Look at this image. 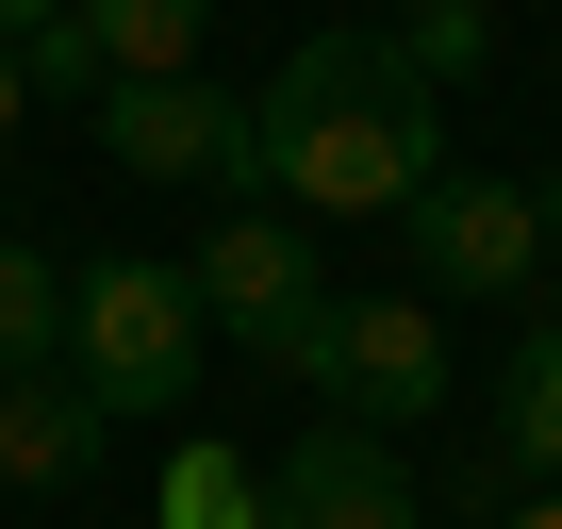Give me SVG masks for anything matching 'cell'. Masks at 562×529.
I'll return each instance as SVG.
<instances>
[{
	"label": "cell",
	"instance_id": "3",
	"mask_svg": "<svg viewBox=\"0 0 562 529\" xmlns=\"http://www.w3.org/2000/svg\"><path fill=\"white\" fill-rule=\"evenodd\" d=\"M182 282H199V331H232L265 364H315V331H331V248L299 215H215L182 248Z\"/></svg>",
	"mask_w": 562,
	"mask_h": 529
},
{
	"label": "cell",
	"instance_id": "11",
	"mask_svg": "<svg viewBox=\"0 0 562 529\" xmlns=\"http://www.w3.org/2000/svg\"><path fill=\"white\" fill-rule=\"evenodd\" d=\"M496 447L562 480V315H529V331H513V381H496Z\"/></svg>",
	"mask_w": 562,
	"mask_h": 529
},
{
	"label": "cell",
	"instance_id": "9",
	"mask_svg": "<svg viewBox=\"0 0 562 529\" xmlns=\"http://www.w3.org/2000/svg\"><path fill=\"white\" fill-rule=\"evenodd\" d=\"M100 447H116V414L83 381H0V480H18V496H83Z\"/></svg>",
	"mask_w": 562,
	"mask_h": 529
},
{
	"label": "cell",
	"instance_id": "14",
	"mask_svg": "<svg viewBox=\"0 0 562 529\" xmlns=\"http://www.w3.org/2000/svg\"><path fill=\"white\" fill-rule=\"evenodd\" d=\"M50 18H67V0H0V50H34V34H50Z\"/></svg>",
	"mask_w": 562,
	"mask_h": 529
},
{
	"label": "cell",
	"instance_id": "8",
	"mask_svg": "<svg viewBox=\"0 0 562 529\" xmlns=\"http://www.w3.org/2000/svg\"><path fill=\"white\" fill-rule=\"evenodd\" d=\"M265 529H414V480L381 430H299L265 463Z\"/></svg>",
	"mask_w": 562,
	"mask_h": 529
},
{
	"label": "cell",
	"instance_id": "15",
	"mask_svg": "<svg viewBox=\"0 0 562 529\" xmlns=\"http://www.w3.org/2000/svg\"><path fill=\"white\" fill-rule=\"evenodd\" d=\"M18 116H34V67H18V50H0V149H18Z\"/></svg>",
	"mask_w": 562,
	"mask_h": 529
},
{
	"label": "cell",
	"instance_id": "13",
	"mask_svg": "<svg viewBox=\"0 0 562 529\" xmlns=\"http://www.w3.org/2000/svg\"><path fill=\"white\" fill-rule=\"evenodd\" d=\"M397 50H414V83H463V67H480V0H414Z\"/></svg>",
	"mask_w": 562,
	"mask_h": 529
},
{
	"label": "cell",
	"instance_id": "17",
	"mask_svg": "<svg viewBox=\"0 0 562 529\" xmlns=\"http://www.w3.org/2000/svg\"><path fill=\"white\" fill-rule=\"evenodd\" d=\"M529 215H546V248H562V166H546V182H529Z\"/></svg>",
	"mask_w": 562,
	"mask_h": 529
},
{
	"label": "cell",
	"instance_id": "7",
	"mask_svg": "<svg viewBox=\"0 0 562 529\" xmlns=\"http://www.w3.org/2000/svg\"><path fill=\"white\" fill-rule=\"evenodd\" d=\"M199 18L215 0H67V18L18 50L50 100H116V83H182L199 67Z\"/></svg>",
	"mask_w": 562,
	"mask_h": 529
},
{
	"label": "cell",
	"instance_id": "2",
	"mask_svg": "<svg viewBox=\"0 0 562 529\" xmlns=\"http://www.w3.org/2000/svg\"><path fill=\"white\" fill-rule=\"evenodd\" d=\"M67 381L100 414H166L199 381V282L182 264H83L67 282Z\"/></svg>",
	"mask_w": 562,
	"mask_h": 529
},
{
	"label": "cell",
	"instance_id": "4",
	"mask_svg": "<svg viewBox=\"0 0 562 529\" xmlns=\"http://www.w3.org/2000/svg\"><path fill=\"white\" fill-rule=\"evenodd\" d=\"M315 397H331V430H430L447 414V315L397 282V299H331V331H315V364H299Z\"/></svg>",
	"mask_w": 562,
	"mask_h": 529
},
{
	"label": "cell",
	"instance_id": "1",
	"mask_svg": "<svg viewBox=\"0 0 562 529\" xmlns=\"http://www.w3.org/2000/svg\"><path fill=\"white\" fill-rule=\"evenodd\" d=\"M248 116H265V199L281 215H414L447 182L430 166V83H414L397 34H299Z\"/></svg>",
	"mask_w": 562,
	"mask_h": 529
},
{
	"label": "cell",
	"instance_id": "6",
	"mask_svg": "<svg viewBox=\"0 0 562 529\" xmlns=\"http://www.w3.org/2000/svg\"><path fill=\"white\" fill-rule=\"evenodd\" d=\"M529 264H546V215H529V182H496V166H447V182L414 199V282H430V299H529Z\"/></svg>",
	"mask_w": 562,
	"mask_h": 529
},
{
	"label": "cell",
	"instance_id": "12",
	"mask_svg": "<svg viewBox=\"0 0 562 529\" xmlns=\"http://www.w3.org/2000/svg\"><path fill=\"white\" fill-rule=\"evenodd\" d=\"M166 529H265V463L248 447H182L166 463Z\"/></svg>",
	"mask_w": 562,
	"mask_h": 529
},
{
	"label": "cell",
	"instance_id": "10",
	"mask_svg": "<svg viewBox=\"0 0 562 529\" xmlns=\"http://www.w3.org/2000/svg\"><path fill=\"white\" fill-rule=\"evenodd\" d=\"M50 364H67V264L0 232V381H50Z\"/></svg>",
	"mask_w": 562,
	"mask_h": 529
},
{
	"label": "cell",
	"instance_id": "16",
	"mask_svg": "<svg viewBox=\"0 0 562 529\" xmlns=\"http://www.w3.org/2000/svg\"><path fill=\"white\" fill-rule=\"evenodd\" d=\"M496 529H562V480H546V496H513V513H496Z\"/></svg>",
	"mask_w": 562,
	"mask_h": 529
},
{
	"label": "cell",
	"instance_id": "5",
	"mask_svg": "<svg viewBox=\"0 0 562 529\" xmlns=\"http://www.w3.org/2000/svg\"><path fill=\"white\" fill-rule=\"evenodd\" d=\"M100 149L133 166V182H232V215H265V116L232 100V83H116L100 100Z\"/></svg>",
	"mask_w": 562,
	"mask_h": 529
}]
</instances>
